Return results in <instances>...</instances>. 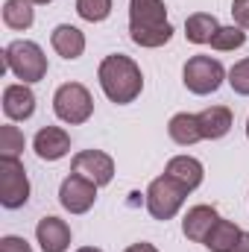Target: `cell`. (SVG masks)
<instances>
[{
  "label": "cell",
  "instance_id": "cell-1",
  "mask_svg": "<svg viewBox=\"0 0 249 252\" xmlns=\"http://www.w3.org/2000/svg\"><path fill=\"white\" fill-rule=\"evenodd\" d=\"M97 79H100V88L103 94L118 103V106H126L132 103L141 88H144V76H141V67L132 62L124 53H115V56H106L100 62V70H97Z\"/></svg>",
  "mask_w": 249,
  "mask_h": 252
},
{
  "label": "cell",
  "instance_id": "cell-2",
  "mask_svg": "<svg viewBox=\"0 0 249 252\" xmlns=\"http://www.w3.org/2000/svg\"><path fill=\"white\" fill-rule=\"evenodd\" d=\"M3 64L18 79H24V85L41 82L47 76V56L41 53V47L35 41H12L3 50Z\"/></svg>",
  "mask_w": 249,
  "mask_h": 252
},
{
  "label": "cell",
  "instance_id": "cell-3",
  "mask_svg": "<svg viewBox=\"0 0 249 252\" xmlns=\"http://www.w3.org/2000/svg\"><path fill=\"white\" fill-rule=\"evenodd\" d=\"M53 112H56L59 121H64V124H70V126L85 124L94 115L91 91L82 82H64V85H59V91L53 97Z\"/></svg>",
  "mask_w": 249,
  "mask_h": 252
},
{
  "label": "cell",
  "instance_id": "cell-4",
  "mask_svg": "<svg viewBox=\"0 0 249 252\" xmlns=\"http://www.w3.org/2000/svg\"><path fill=\"white\" fill-rule=\"evenodd\" d=\"M190 193L187 188H182L176 179H170L167 173L153 179L147 188V211L153 214V220H170L179 214L185 196Z\"/></svg>",
  "mask_w": 249,
  "mask_h": 252
},
{
  "label": "cell",
  "instance_id": "cell-5",
  "mask_svg": "<svg viewBox=\"0 0 249 252\" xmlns=\"http://www.w3.org/2000/svg\"><path fill=\"white\" fill-rule=\"evenodd\" d=\"M226 79V67L220 64V59H211V56H190L182 67V82L190 94H214Z\"/></svg>",
  "mask_w": 249,
  "mask_h": 252
},
{
  "label": "cell",
  "instance_id": "cell-6",
  "mask_svg": "<svg viewBox=\"0 0 249 252\" xmlns=\"http://www.w3.org/2000/svg\"><path fill=\"white\" fill-rule=\"evenodd\" d=\"M30 199V179L18 158H0V205L21 208Z\"/></svg>",
  "mask_w": 249,
  "mask_h": 252
},
{
  "label": "cell",
  "instance_id": "cell-7",
  "mask_svg": "<svg viewBox=\"0 0 249 252\" xmlns=\"http://www.w3.org/2000/svg\"><path fill=\"white\" fill-rule=\"evenodd\" d=\"M70 173H76V176L94 182L97 188H103V185H109V182L115 179V161H112V156H106L103 150H82V153L73 156Z\"/></svg>",
  "mask_w": 249,
  "mask_h": 252
},
{
  "label": "cell",
  "instance_id": "cell-8",
  "mask_svg": "<svg viewBox=\"0 0 249 252\" xmlns=\"http://www.w3.org/2000/svg\"><path fill=\"white\" fill-rule=\"evenodd\" d=\"M94 199H97V185L76 176V173H70L62 182V188H59V202L70 214H85L94 205Z\"/></svg>",
  "mask_w": 249,
  "mask_h": 252
},
{
  "label": "cell",
  "instance_id": "cell-9",
  "mask_svg": "<svg viewBox=\"0 0 249 252\" xmlns=\"http://www.w3.org/2000/svg\"><path fill=\"white\" fill-rule=\"evenodd\" d=\"M32 150L41 161H59L70 153V135L62 126H44L32 138Z\"/></svg>",
  "mask_w": 249,
  "mask_h": 252
},
{
  "label": "cell",
  "instance_id": "cell-10",
  "mask_svg": "<svg viewBox=\"0 0 249 252\" xmlns=\"http://www.w3.org/2000/svg\"><path fill=\"white\" fill-rule=\"evenodd\" d=\"M35 238L44 252H67L70 247V226L59 217H41L35 226Z\"/></svg>",
  "mask_w": 249,
  "mask_h": 252
},
{
  "label": "cell",
  "instance_id": "cell-11",
  "mask_svg": "<svg viewBox=\"0 0 249 252\" xmlns=\"http://www.w3.org/2000/svg\"><path fill=\"white\" fill-rule=\"evenodd\" d=\"M164 173H167L170 179H176V182L187 190H196L202 185V179H205V167H202V161L193 158V156H173V158L167 161Z\"/></svg>",
  "mask_w": 249,
  "mask_h": 252
},
{
  "label": "cell",
  "instance_id": "cell-12",
  "mask_svg": "<svg viewBox=\"0 0 249 252\" xmlns=\"http://www.w3.org/2000/svg\"><path fill=\"white\" fill-rule=\"evenodd\" d=\"M3 112L9 121H30L35 112V94L21 82V85H9L3 91Z\"/></svg>",
  "mask_w": 249,
  "mask_h": 252
},
{
  "label": "cell",
  "instance_id": "cell-13",
  "mask_svg": "<svg viewBox=\"0 0 249 252\" xmlns=\"http://www.w3.org/2000/svg\"><path fill=\"white\" fill-rule=\"evenodd\" d=\"M217 220H220L217 208H211V205H193V208L185 214V220H182V232H185L187 241L202 244L205 235L211 232V226H214Z\"/></svg>",
  "mask_w": 249,
  "mask_h": 252
},
{
  "label": "cell",
  "instance_id": "cell-14",
  "mask_svg": "<svg viewBox=\"0 0 249 252\" xmlns=\"http://www.w3.org/2000/svg\"><path fill=\"white\" fill-rule=\"evenodd\" d=\"M50 44H53V50H56L62 59H79V56L85 53V35H82V30H76V27H70V24H59V27L53 30Z\"/></svg>",
  "mask_w": 249,
  "mask_h": 252
},
{
  "label": "cell",
  "instance_id": "cell-15",
  "mask_svg": "<svg viewBox=\"0 0 249 252\" xmlns=\"http://www.w3.org/2000/svg\"><path fill=\"white\" fill-rule=\"evenodd\" d=\"M129 24L132 27H158L167 24L164 0H132L129 3Z\"/></svg>",
  "mask_w": 249,
  "mask_h": 252
},
{
  "label": "cell",
  "instance_id": "cell-16",
  "mask_svg": "<svg viewBox=\"0 0 249 252\" xmlns=\"http://www.w3.org/2000/svg\"><path fill=\"white\" fill-rule=\"evenodd\" d=\"M196 118H199L202 138H208V141L226 138L229 129H232V112H229L226 106H208V109H202Z\"/></svg>",
  "mask_w": 249,
  "mask_h": 252
},
{
  "label": "cell",
  "instance_id": "cell-17",
  "mask_svg": "<svg viewBox=\"0 0 249 252\" xmlns=\"http://www.w3.org/2000/svg\"><path fill=\"white\" fill-rule=\"evenodd\" d=\"M238 238H241V229L232 223V220H217L214 226H211V232L205 235V241H202V247L211 252H232L235 250V244H238Z\"/></svg>",
  "mask_w": 249,
  "mask_h": 252
},
{
  "label": "cell",
  "instance_id": "cell-18",
  "mask_svg": "<svg viewBox=\"0 0 249 252\" xmlns=\"http://www.w3.org/2000/svg\"><path fill=\"white\" fill-rule=\"evenodd\" d=\"M170 138L179 144V147H190L196 141H202V129H199V118L196 115H187V112H179L170 118V126H167Z\"/></svg>",
  "mask_w": 249,
  "mask_h": 252
},
{
  "label": "cell",
  "instance_id": "cell-19",
  "mask_svg": "<svg viewBox=\"0 0 249 252\" xmlns=\"http://www.w3.org/2000/svg\"><path fill=\"white\" fill-rule=\"evenodd\" d=\"M217 30H220V24L208 12H193L185 21V38L190 44H211V38H214Z\"/></svg>",
  "mask_w": 249,
  "mask_h": 252
},
{
  "label": "cell",
  "instance_id": "cell-20",
  "mask_svg": "<svg viewBox=\"0 0 249 252\" xmlns=\"http://www.w3.org/2000/svg\"><path fill=\"white\" fill-rule=\"evenodd\" d=\"M129 38L138 47H161L173 38V27L170 24H158V27H132L129 24Z\"/></svg>",
  "mask_w": 249,
  "mask_h": 252
},
{
  "label": "cell",
  "instance_id": "cell-21",
  "mask_svg": "<svg viewBox=\"0 0 249 252\" xmlns=\"http://www.w3.org/2000/svg\"><path fill=\"white\" fill-rule=\"evenodd\" d=\"M32 21H35L32 0H6V6H3V24L9 30H30Z\"/></svg>",
  "mask_w": 249,
  "mask_h": 252
},
{
  "label": "cell",
  "instance_id": "cell-22",
  "mask_svg": "<svg viewBox=\"0 0 249 252\" xmlns=\"http://www.w3.org/2000/svg\"><path fill=\"white\" fill-rule=\"evenodd\" d=\"M247 44V32L241 30V27H220L217 32H214V38H211V47L214 50H220V53H226V50H238V47H244Z\"/></svg>",
  "mask_w": 249,
  "mask_h": 252
},
{
  "label": "cell",
  "instance_id": "cell-23",
  "mask_svg": "<svg viewBox=\"0 0 249 252\" xmlns=\"http://www.w3.org/2000/svg\"><path fill=\"white\" fill-rule=\"evenodd\" d=\"M24 153V132L18 126H0V158H18Z\"/></svg>",
  "mask_w": 249,
  "mask_h": 252
},
{
  "label": "cell",
  "instance_id": "cell-24",
  "mask_svg": "<svg viewBox=\"0 0 249 252\" xmlns=\"http://www.w3.org/2000/svg\"><path fill=\"white\" fill-rule=\"evenodd\" d=\"M76 15L82 21L100 24L112 15V0H76Z\"/></svg>",
  "mask_w": 249,
  "mask_h": 252
},
{
  "label": "cell",
  "instance_id": "cell-25",
  "mask_svg": "<svg viewBox=\"0 0 249 252\" xmlns=\"http://www.w3.org/2000/svg\"><path fill=\"white\" fill-rule=\"evenodd\" d=\"M229 85H232L235 94L249 97V59H241V62L232 64V70H229Z\"/></svg>",
  "mask_w": 249,
  "mask_h": 252
},
{
  "label": "cell",
  "instance_id": "cell-26",
  "mask_svg": "<svg viewBox=\"0 0 249 252\" xmlns=\"http://www.w3.org/2000/svg\"><path fill=\"white\" fill-rule=\"evenodd\" d=\"M232 18L241 30H249V0H235L232 3Z\"/></svg>",
  "mask_w": 249,
  "mask_h": 252
},
{
  "label": "cell",
  "instance_id": "cell-27",
  "mask_svg": "<svg viewBox=\"0 0 249 252\" xmlns=\"http://www.w3.org/2000/svg\"><path fill=\"white\" fill-rule=\"evenodd\" d=\"M0 252H32V250H30V244H27L24 238H18V235H6V238L0 241Z\"/></svg>",
  "mask_w": 249,
  "mask_h": 252
},
{
  "label": "cell",
  "instance_id": "cell-28",
  "mask_svg": "<svg viewBox=\"0 0 249 252\" xmlns=\"http://www.w3.org/2000/svg\"><path fill=\"white\" fill-rule=\"evenodd\" d=\"M124 252H158L153 244H147V241H141V244H132V247H126Z\"/></svg>",
  "mask_w": 249,
  "mask_h": 252
},
{
  "label": "cell",
  "instance_id": "cell-29",
  "mask_svg": "<svg viewBox=\"0 0 249 252\" xmlns=\"http://www.w3.org/2000/svg\"><path fill=\"white\" fill-rule=\"evenodd\" d=\"M232 252H249V232H241V238H238V244H235Z\"/></svg>",
  "mask_w": 249,
  "mask_h": 252
},
{
  "label": "cell",
  "instance_id": "cell-30",
  "mask_svg": "<svg viewBox=\"0 0 249 252\" xmlns=\"http://www.w3.org/2000/svg\"><path fill=\"white\" fill-rule=\"evenodd\" d=\"M76 252H103V250H97V247H82V250H76Z\"/></svg>",
  "mask_w": 249,
  "mask_h": 252
},
{
  "label": "cell",
  "instance_id": "cell-31",
  "mask_svg": "<svg viewBox=\"0 0 249 252\" xmlns=\"http://www.w3.org/2000/svg\"><path fill=\"white\" fill-rule=\"evenodd\" d=\"M32 3H53V0H32Z\"/></svg>",
  "mask_w": 249,
  "mask_h": 252
},
{
  "label": "cell",
  "instance_id": "cell-32",
  "mask_svg": "<svg viewBox=\"0 0 249 252\" xmlns=\"http://www.w3.org/2000/svg\"><path fill=\"white\" fill-rule=\"evenodd\" d=\"M247 138H249V121H247Z\"/></svg>",
  "mask_w": 249,
  "mask_h": 252
}]
</instances>
